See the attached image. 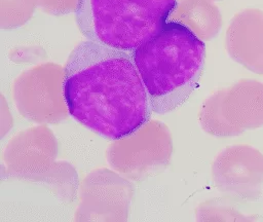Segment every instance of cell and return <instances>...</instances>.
Listing matches in <instances>:
<instances>
[{
	"label": "cell",
	"mask_w": 263,
	"mask_h": 222,
	"mask_svg": "<svg viewBox=\"0 0 263 222\" xmlns=\"http://www.w3.org/2000/svg\"><path fill=\"white\" fill-rule=\"evenodd\" d=\"M62 89L69 114L111 141L134 134L153 111L132 53L89 40L71 52Z\"/></svg>",
	"instance_id": "1"
},
{
	"label": "cell",
	"mask_w": 263,
	"mask_h": 222,
	"mask_svg": "<svg viewBox=\"0 0 263 222\" xmlns=\"http://www.w3.org/2000/svg\"><path fill=\"white\" fill-rule=\"evenodd\" d=\"M198 220H218V221H248L253 218L245 216L228 203L219 200H210L200 205L197 214Z\"/></svg>",
	"instance_id": "9"
},
{
	"label": "cell",
	"mask_w": 263,
	"mask_h": 222,
	"mask_svg": "<svg viewBox=\"0 0 263 222\" xmlns=\"http://www.w3.org/2000/svg\"><path fill=\"white\" fill-rule=\"evenodd\" d=\"M212 174L221 192L255 201L263 192V153L248 144L227 146L214 160Z\"/></svg>",
	"instance_id": "6"
},
{
	"label": "cell",
	"mask_w": 263,
	"mask_h": 222,
	"mask_svg": "<svg viewBox=\"0 0 263 222\" xmlns=\"http://www.w3.org/2000/svg\"><path fill=\"white\" fill-rule=\"evenodd\" d=\"M226 48L231 59L263 76V10L246 8L233 16L226 32Z\"/></svg>",
	"instance_id": "7"
},
{
	"label": "cell",
	"mask_w": 263,
	"mask_h": 222,
	"mask_svg": "<svg viewBox=\"0 0 263 222\" xmlns=\"http://www.w3.org/2000/svg\"><path fill=\"white\" fill-rule=\"evenodd\" d=\"M130 53L152 110L163 114L181 106L197 86L205 45L186 25L172 21Z\"/></svg>",
	"instance_id": "2"
},
{
	"label": "cell",
	"mask_w": 263,
	"mask_h": 222,
	"mask_svg": "<svg viewBox=\"0 0 263 222\" xmlns=\"http://www.w3.org/2000/svg\"><path fill=\"white\" fill-rule=\"evenodd\" d=\"M214 1H221V0H214Z\"/></svg>",
	"instance_id": "10"
},
{
	"label": "cell",
	"mask_w": 263,
	"mask_h": 222,
	"mask_svg": "<svg viewBox=\"0 0 263 222\" xmlns=\"http://www.w3.org/2000/svg\"><path fill=\"white\" fill-rule=\"evenodd\" d=\"M177 0H77V26L89 41L132 52L166 24Z\"/></svg>",
	"instance_id": "3"
},
{
	"label": "cell",
	"mask_w": 263,
	"mask_h": 222,
	"mask_svg": "<svg viewBox=\"0 0 263 222\" xmlns=\"http://www.w3.org/2000/svg\"><path fill=\"white\" fill-rule=\"evenodd\" d=\"M199 122L216 137L237 136L263 126V82L242 78L222 88L203 103Z\"/></svg>",
	"instance_id": "4"
},
{
	"label": "cell",
	"mask_w": 263,
	"mask_h": 222,
	"mask_svg": "<svg viewBox=\"0 0 263 222\" xmlns=\"http://www.w3.org/2000/svg\"><path fill=\"white\" fill-rule=\"evenodd\" d=\"M154 124L147 122L134 134L114 141L108 152L111 165L134 179L162 169L171 156V138L165 127L154 130Z\"/></svg>",
	"instance_id": "5"
},
{
	"label": "cell",
	"mask_w": 263,
	"mask_h": 222,
	"mask_svg": "<svg viewBox=\"0 0 263 222\" xmlns=\"http://www.w3.org/2000/svg\"><path fill=\"white\" fill-rule=\"evenodd\" d=\"M181 22L201 40L215 37L221 27V13L211 0H184L180 6Z\"/></svg>",
	"instance_id": "8"
}]
</instances>
